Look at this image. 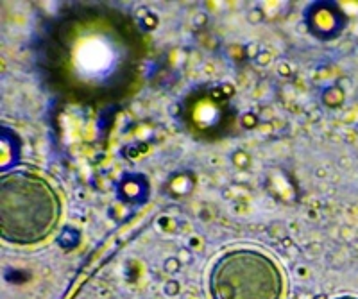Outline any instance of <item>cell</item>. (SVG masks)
<instances>
[{
	"label": "cell",
	"mask_w": 358,
	"mask_h": 299,
	"mask_svg": "<svg viewBox=\"0 0 358 299\" xmlns=\"http://www.w3.org/2000/svg\"><path fill=\"white\" fill-rule=\"evenodd\" d=\"M143 58L142 34L116 11H76L50 34L49 70L68 95L109 100L129 92Z\"/></svg>",
	"instance_id": "obj_1"
},
{
	"label": "cell",
	"mask_w": 358,
	"mask_h": 299,
	"mask_svg": "<svg viewBox=\"0 0 358 299\" xmlns=\"http://www.w3.org/2000/svg\"><path fill=\"white\" fill-rule=\"evenodd\" d=\"M61 217V202L50 183L29 170H14L0 185V233L13 244L45 240Z\"/></svg>",
	"instance_id": "obj_2"
},
{
	"label": "cell",
	"mask_w": 358,
	"mask_h": 299,
	"mask_svg": "<svg viewBox=\"0 0 358 299\" xmlns=\"http://www.w3.org/2000/svg\"><path fill=\"white\" fill-rule=\"evenodd\" d=\"M210 292L213 299H281L283 276L270 256L235 249L215 262Z\"/></svg>",
	"instance_id": "obj_3"
},
{
	"label": "cell",
	"mask_w": 358,
	"mask_h": 299,
	"mask_svg": "<svg viewBox=\"0 0 358 299\" xmlns=\"http://www.w3.org/2000/svg\"><path fill=\"white\" fill-rule=\"evenodd\" d=\"M190 124L193 129L208 133V131L217 129L224 120V109L220 102H217L213 97H197L190 106Z\"/></svg>",
	"instance_id": "obj_4"
},
{
	"label": "cell",
	"mask_w": 358,
	"mask_h": 299,
	"mask_svg": "<svg viewBox=\"0 0 358 299\" xmlns=\"http://www.w3.org/2000/svg\"><path fill=\"white\" fill-rule=\"evenodd\" d=\"M339 299H357V298H349V296H346V298H339Z\"/></svg>",
	"instance_id": "obj_5"
}]
</instances>
